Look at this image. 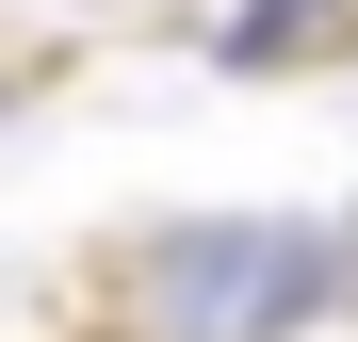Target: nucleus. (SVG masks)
I'll use <instances>...</instances> for the list:
<instances>
[{"label":"nucleus","instance_id":"f257e3e1","mask_svg":"<svg viewBox=\"0 0 358 342\" xmlns=\"http://www.w3.org/2000/svg\"><path fill=\"white\" fill-rule=\"evenodd\" d=\"M342 245L326 228H277V212H212L179 228V245H147V326L163 342H293L326 310Z\"/></svg>","mask_w":358,"mask_h":342},{"label":"nucleus","instance_id":"f03ea898","mask_svg":"<svg viewBox=\"0 0 358 342\" xmlns=\"http://www.w3.org/2000/svg\"><path fill=\"white\" fill-rule=\"evenodd\" d=\"M342 33H358L342 0H245V17L212 33V66H228V82H261V66H293V49H342Z\"/></svg>","mask_w":358,"mask_h":342}]
</instances>
